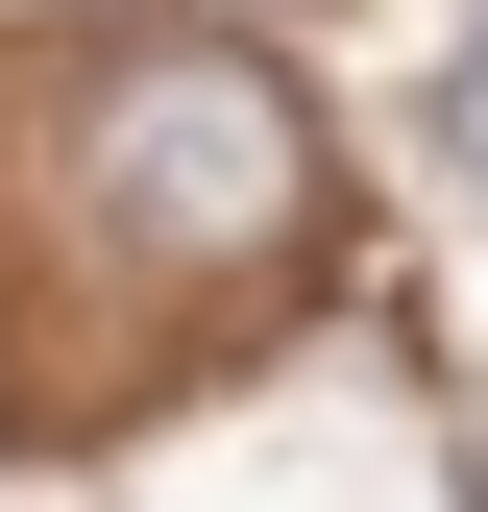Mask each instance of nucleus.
<instances>
[{
	"label": "nucleus",
	"mask_w": 488,
	"mask_h": 512,
	"mask_svg": "<svg viewBox=\"0 0 488 512\" xmlns=\"http://www.w3.org/2000/svg\"><path fill=\"white\" fill-rule=\"evenodd\" d=\"M49 220H74L122 293H171V317H269L318 269V122H293L269 49L122 25L98 74L49 98Z\"/></svg>",
	"instance_id": "1"
},
{
	"label": "nucleus",
	"mask_w": 488,
	"mask_h": 512,
	"mask_svg": "<svg viewBox=\"0 0 488 512\" xmlns=\"http://www.w3.org/2000/svg\"><path fill=\"white\" fill-rule=\"evenodd\" d=\"M440 147H464V196H488V0H464V49H440Z\"/></svg>",
	"instance_id": "2"
}]
</instances>
